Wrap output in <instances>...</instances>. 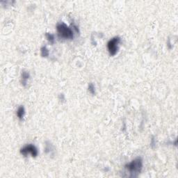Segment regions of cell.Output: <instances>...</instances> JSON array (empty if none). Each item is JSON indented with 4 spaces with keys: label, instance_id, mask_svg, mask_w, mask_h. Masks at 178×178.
<instances>
[{
    "label": "cell",
    "instance_id": "obj_1",
    "mask_svg": "<svg viewBox=\"0 0 178 178\" xmlns=\"http://www.w3.org/2000/svg\"><path fill=\"white\" fill-rule=\"evenodd\" d=\"M142 166H143L142 159L141 158L138 157V158H136L134 160H133L131 163L127 164L125 166V168L129 170L130 173H132V176L135 177V174H138L141 172Z\"/></svg>",
    "mask_w": 178,
    "mask_h": 178
},
{
    "label": "cell",
    "instance_id": "obj_2",
    "mask_svg": "<svg viewBox=\"0 0 178 178\" xmlns=\"http://www.w3.org/2000/svg\"><path fill=\"white\" fill-rule=\"evenodd\" d=\"M58 36L64 39H72L73 38V32L70 27L64 23H59L56 26Z\"/></svg>",
    "mask_w": 178,
    "mask_h": 178
},
{
    "label": "cell",
    "instance_id": "obj_3",
    "mask_svg": "<svg viewBox=\"0 0 178 178\" xmlns=\"http://www.w3.org/2000/svg\"><path fill=\"white\" fill-rule=\"evenodd\" d=\"M121 42V38L119 37H114L109 40L107 43V48L110 54L114 56L118 50V45Z\"/></svg>",
    "mask_w": 178,
    "mask_h": 178
},
{
    "label": "cell",
    "instance_id": "obj_4",
    "mask_svg": "<svg viewBox=\"0 0 178 178\" xmlns=\"http://www.w3.org/2000/svg\"><path fill=\"white\" fill-rule=\"evenodd\" d=\"M20 152L22 155L26 156L29 153H30L33 157H36L38 155V150L36 147L32 144H28L26 146H24L23 148H22L20 150Z\"/></svg>",
    "mask_w": 178,
    "mask_h": 178
},
{
    "label": "cell",
    "instance_id": "obj_5",
    "mask_svg": "<svg viewBox=\"0 0 178 178\" xmlns=\"http://www.w3.org/2000/svg\"><path fill=\"white\" fill-rule=\"evenodd\" d=\"M24 113H25V111H24V106H20L18 109H17V115L18 118L20 119H22L23 118L24 115Z\"/></svg>",
    "mask_w": 178,
    "mask_h": 178
},
{
    "label": "cell",
    "instance_id": "obj_6",
    "mask_svg": "<svg viewBox=\"0 0 178 178\" xmlns=\"http://www.w3.org/2000/svg\"><path fill=\"white\" fill-rule=\"evenodd\" d=\"M41 54L43 55V56H47V55L49 54V52H48V50L47 49V48L45 47H43L41 48Z\"/></svg>",
    "mask_w": 178,
    "mask_h": 178
},
{
    "label": "cell",
    "instance_id": "obj_7",
    "mask_svg": "<svg viewBox=\"0 0 178 178\" xmlns=\"http://www.w3.org/2000/svg\"><path fill=\"white\" fill-rule=\"evenodd\" d=\"M46 36L49 41H50V42L52 43H54V35L51 34H48V33H47V34H46Z\"/></svg>",
    "mask_w": 178,
    "mask_h": 178
},
{
    "label": "cell",
    "instance_id": "obj_8",
    "mask_svg": "<svg viewBox=\"0 0 178 178\" xmlns=\"http://www.w3.org/2000/svg\"><path fill=\"white\" fill-rule=\"evenodd\" d=\"M89 91L92 94H95V86L93 83H90L88 86Z\"/></svg>",
    "mask_w": 178,
    "mask_h": 178
},
{
    "label": "cell",
    "instance_id": "obj_9",
    "mask_svg": "<svg viewBox=\"0 0 178 178\" xmlns=\"http://www.w3.org/2000/svg\"><path fill=\"white\" fill-rule=\"evenodd\" d=\"M29 74L28 72H22V79L25 81V83H26V81L29 79Z\"/></svg>",
    "mask_w": 178,
    "mask_h": 178
}]
</instances>
